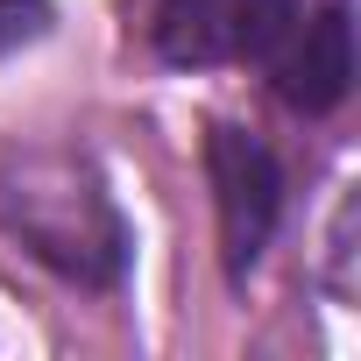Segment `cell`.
<instances>
[{
	"label": "cell",
	"mask_w": 361,
	"mask_h": 361,
	"mask_svg": "<svg viewBox=\"0 0 361 361\" xmlns=\"http://www.w3.org/2000/svg\"><path fill=\"white\" fill-rule=\"evenodd\" d=\"M206 170H213V206H220V255H227V276H248L276 234V213H283V170L276 156L241 135V128H206Z\"/></svg>",
	"instance_id": "cell-1"
},
{
	"label": "cell",
	"mask_w": 361,
	"mask_h": 361,
	"mask_svg": "<svg viewBox=\"0 0 361 361\" xmlns=\"http://www.w3.org/2000/svg\"><path fill=\"white\" fill-rule=\"evenodd\" d=\"M276 57V99L298 106V114H333L354 85V22L347 8L333 0V8H319L312 22L298 15L290 36L269 50Z\"/></svg>",
	"instance_id": "cell-3"
},
{
	"label": "cell",
	"mask_w": 361,
	"mask_h": 361,
	"mask_svg": "<svg viewBox=\"0 0 361 361\" xmlns=\"http://www.w3.org/2000/svg\"><path fill=\"white\" fill-rule=\"evenodd\" d=\"M298 22V0H156L163 64H248L269 57Z\"/></svg>",
	"instance_id": "cell-2"
}]
</instances>
